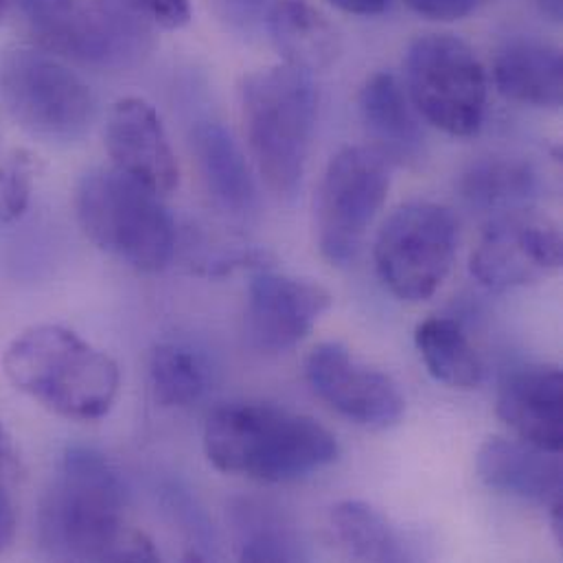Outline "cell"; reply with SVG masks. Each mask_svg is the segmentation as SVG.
I'll return each mask as SVG.
<instances>
[{
    "instance_id": "1",
    "label": "cell",
    "mask_w": 563,
    "mask_h": 563,
    "mask_svg": "<svg viewBox=\"0 0 563 563\" xmlns=\"http://www.w3.org/2000/svg\"><path fill=\"white\" fill-rule=\"evenodd\" d=\"M128 492L114 465L90 448L66 450L40 509V540L59 560L161 562L154 542L125 525Z\"/></svg>"
},
{
    "instance_id": "32",
    "label": "cell",
    "mask_w": 563,
    "mask_h": 563,
    "mask_svg": "<svg viewBox=\"0 0 563 563\" xmlns=\"http://www.w3.org/2000/svg\"><path fill=\"white\" fill-rule=\"evenodd\" d=\"M538 7L553 20H562L563 0H536Z\"/></svg>"
},
{
    "instance_id": "11",
    "label": "cell",
    "mask_w": 563,
    "mask_h": 563,
    "mask_svg": "<svg viewBox=\"0 0 563 563\" xmlns=\"http://www.w3.org/2000/svg\"><path fill=\"white\" fill-rule=\"evenodd\" d=\"M562 231L547 213L522 207L489 218L470 260L472 277L492 291L544 282L562 268Z\"/></svg>"
},
{
    "instance_id": "27",
    "label": "cell",
    "mask_w": 563,
    "mask_h": 563,
    "mask_svg": "<svg viewBox=\"0 0 563 563\" xmlns=\"http://www.w3.org/2000/svg\"><path fill=\"white\" fill-rule=\"evenodd\" d=\"M130 4L169 31L183 29L191 22V0H130Z\"/></svg>"
},
{
    "instance_id": "34",
    "label": "cell",
    "mask_w": 563,
    "mask_h": 563,
    "mask_svg": "<svg viewBox=\"0 0 563 563\" xmlns=\"http://www.w3.org/2000/svg\"><path fill=\"white\" fill-rule=\"evenodd\" d=\"M246 2V0H244ZM249 2H264V0H249Z\"/></svg>"
},
{
    "instance_id": "17",
    "label": "cell",
    "mask_w": 563,
    "mask_h": 563,
    "mask_svg": "<svg viewBox=\"0 0 563 563\" xmlns=\"http://www.w3.org/2000/svg\"><path fill=\"white\" fill-rule=\"evenodd\" d=\"M562 393L560 366H525L503 382L498 417L518 439L551 452H562Z\"/></svg>"
},
{
    "instance_id": "16",
    "label": "cell",
    "mask_w": 563,
    "mask_h": 563,
    "mask_svg": "<svg viewBox=\"0 0 563 563\" xmlns=\"http://www.w3.org/2000/svg\"><path fill=\"white\" fill-rule=\"evenodd\" d=\"M357 110L373 150L386 161L415 167L426 156V134L406 86L390 70H377L360 88Z\"/></svg>"
},
{
    "instance_id": "13",
    "label": "cell",
    "mask_w": 563,
    "mask_h": 563,
    "mask_svg": "<svg viewBox=\"0 0 563 563\" xmlns=\"http://www.w3.org/2000/svg\"><path fill=\"white\" fill-rule=\"evenodd\" d=\"M329 307L331 294L320 283L262 268L249 287V338L264 353H283L305 340Z\"/></svg>"
},
{
    "instance_id": "7",
    "label": "cell",
    "mask_w": 563,
    "mask_h": 563,
    "mask_svg": "<svg viewBox=\"0 0 563 563\" xmlns=\"http://www.w3.org/2000/svg\"><path fill=\"white\" fill-rule=\"evenodd\" d=\"M0 99L20 128L44 141H75L97 114L81 75L53 53L24 46L0 55Z\"/></svg>"
},
{
    "instance_id": "33",
    "label": "cell",
    "mask_w": 563,
    "mask_h": 563,
    "mask_svg": "<svg viewBox=\"0 0 563 563\" xmlns=\"http://www.w3.org/2000/svg\"><path fill=\"white\" fill-rule=\"evenodd\" d=\"M7 4H9V0H0V20H2L4 13H7Z\"/></svg>"
},
{
    "instance_id": "9",
    "label": "cell",
    "mask_w": 563,
    "mask_h": 563,
    "mask_svg": "<svg viewBox=\"0 0 563 563\" xmlns=\"http://www.w3.org/2000/svg\"><path fill=\"white\" fill-rule=\"evenodd\" d=\"M388 189V163L373 147L346 145L331 156L316 196V242L331 266L355 262Z\"/></svg>"
},
{
    "instance_id": "25",
    "label": "cell",
    "mask_w": 563,
    "mask_h": 563,
    "mask_svg": "<svg viewBox=\"0 0 563 563\" xmlns=\"http://www.w3.org/2000/svg\"><path fill=\"white\" fill-rule=\"evenodd\" d=\"M150 384L158 406H196L209 388V371L202 355L178 342H163L150 355Z\"/></svg>"
},
{
    "instance_id": "26",
    "label": "cell",
    "mask_w": 563,
    "mask_h": 563,
    "mask_svg": "<svg viewBox=\"0 0 563 563\" xmlns=\"http://www.w3.org/2000/svg\"><path fill=\"white\" fill-rule=\"evenodd\" d=\"M35 183V161L26 150H13L0 161V224L24 216Z\"/></svg>"
},
{
    "instance_id": "8",
    "label": "cell",
    "mask_w": 563,
    "mask_h": 563,
    "mask_svg": "<svg viewBox=\"0 0 563 563\" xmlns=\"http://www.w3.org/2000/svg\"><path fill=\"white\" fill-rule=\"evenodd\" d=\"M459 244V224L443 205L415 200L382 224L373 262L384 287L406 302L428 300L448 279Z\"/></svg>"
},
{
    "instance_id": "12",
    "label": "cell",
    "mask_w": 563,
    "mask_h": 563,
    "mask_svg": "<svg viewBox=\"0 0 563 563\" xmlns=\"http://www.w3.org/2000/svg\"><path fill=\"white\" fill-rule=\"evenodd\" d=\"M305 377L327 406L357 426L386 430L404 417L406 399L399 386L340 342L318 344L305 360Z\"/></svg>"
},
{
    "instance_id": "6",
    "label": "cell",
    "mask_w": 563,
    "mask_h": 563,
    "mask_svg": "<svg viewBox=\"0 0 563 563\" xmlns=\"http://www.w3.org/2000/svg\"><path fill=\"white\" fill-rule=\"evenodd\" d=\"M406 92L421 119L467 139L487 117L489 77L476 51L452 33L419 35L406 53Z\"/></svg>"
},
{
    "instance_id": "28",
    "label": "cell",
    "mask_w": 563,
    "mask_h": 563,
    "mask_svg": "<svg viewBox=\"0 0 563 563\" xmlns=\"http://www.w3.org/2000/svg\"><path fill=\"white\" fill-rule=\"evenodd\" d=\"M406 7L428 20L437 22H454L476 13L492 0H404Z\"/></svg>"
},
{
    "instance_id": "4",
    "label": "cell",
    "mask_w": 563,
    "mask_h": 563,
    "mask_svg": "<svg viewBox=\"0 0 563 563\" xmlns=\"http://www.w3.org/2000/svg\"><path fill=\"white\" fill-rule=\"evenodd\" d=\"M244 134L266 187L291 200L302 183L313 121L311 75L287 64L251 73L240 88Z\"/></svg>"
},
{
    "instance_id": "10",
    "label": "cell",
    "mask_w": 563,
    "mask_h": 563,
    "mask_svg": "<svg viewBox=\"0 0 563 563\" xmlns=\"http://www.w3.org/2000/svg\"><path fill=\"white\" fill-rule=\"evenodd\" d=\"M53 55L110 66L139 53L141 35L123 0H18Z\"/></svg>"
},
{
    "instance_id": "3",
    "label": "cell",
    "mask_w": 563,
    "mask_h": 563,
    "mask_svg": "<svg viewBox=\"0 0 563 563\" xmlns=\"http://www.w3.org/2000/svg\"><path fill=\"white\" fill-rule=\"evenodd\" d=\"M2 371L20 393L73 421L106 417L121 386L117 362L59 324H37L13 338Z\"/></svg>"
},
{
    "instance_id": "19",
    "label": "cell",
    "mask_w": 563,
    "mask_h": 563,
    "mask_svg": "<svg viewBox=\"0 0 563 563\" xmlns=\"http://www.w3.org/2000/svg\"><path fill=\"white\" fill-rule=\"evenodd\" d=\"M191 145L202 183L213 202L238 218L257 211V185L238 141L222 123H198Z\"/></svg>"
},
{
    "instance_id": "5",
    "label": "cell",
    "mask_w": 563,
    "mask_h": 563,
    "mask_svg": "<svg viewBox=\"0 0 563 563\" xmlns=\"http://www.w3.org/2000/svg\"><path fill=\"white\" fill-rule=\"evenodd\" d=\"M77 220L103 253L139 273H161L176 251V224L161 196L112 169H90L77 185Z\"/></svg>"
},
{
    "instance_id": "20",
    "label": "cell",
    "mask_w": 563,
    "mask_h": 563,
    "mask_svg": "<svg viewBox=\"0 0 563 563\" xmlns=\"http://www.w3.org/2000/svg\"><path fill=\"white\" fill-rule=\"evenodd\" d=\"M266 24L283 64L307 75L329 68L340 55L335 26L307 0H275Z\"/></svg>"
},
{
    "instance_id": "31",
    "label": "cell",
    "mask_w": 563,
    "mask_h": 563,
    "mask_svg": "<svg viewBox=\"0 0 563 563\" xmlns=\"http://www.w3.org/2000/svg\"><path fill=\"white\" fill-rule=\"evenodd\" d=\"M18 467V454L4 426L0 423V474H11Z\"/></svg>"
},
{
    "instance_id": "29",
    "label": "cell",
    "mask_w": 563,
    "mask_h": 563,
    "mask_svg": "<svg viewBox=\"0 0 563 563\" xmlns=\"http://www.w3.org/2000/svg\"><path fill=\"white\" fill-rule=\"evenodd\" d=\"M327 2H331L335 9H340L344 13L360 15V18L379 15L390 4V0H327Z\"/></svg>"
},
{
    "instance_id": "23",
    "label": "cell",
    "mask_w": 563,
    "mask_h": 563,
    "mask_svg": "<svg viewBox=\"0 0 563 563\" xmlns=\"http://www.w3.org/2000/svg\"><path fill=\"white\" fill-rule=\"evenodd\" d=\"M238 558L242 562H300L305 551L294 525L277 507L240 500L231 509Z\"/></svg>"
},
{
    "instance_id": "14",
    "label": "cell",
    "mask_w": 563,
    "mask_h": 563,
    "mask_svg": "<svg viewBox=\"0 0 563 563\" xmlns=\"http://www.w3.org/2000/svg\"><path fill=\"white\" fill-rule=\"evenodd\" d=\"M106 147L117 172L161 198L178 189L180 167L174 147L161 114L145 99L125 97L112 106L106 123Z\"/></svg>"
},
{
    "instance_id": "30",
    "label": "cell",
    "mask_w": 563,
    "mask_h": 563,
    "mask_svg": "<svg viewBox=\"0 0 563 563\" xmlns=\"http://www.w3.org/2000/svg\"><path fill=\"white\" fill-rule=\"evenodd\" d=\"M15 536V511L9 496L0 489V553L9 549Z\"/></svg>"
},
{
    "instance_id": "15",
    "label": "cell",
    "mask_w": 563,
    "mask_h": 563,
    "mask_svg": "<svg viewBox=\"0 0 563 563\" xmlns=\"http://www.w3.org/2000/svg\"><path fill=\"white\" fill-rule=\"evenodd\" d=\"M481 481L505 496L540 505L551 518L563 516L562 452L522 439H489L476 454Z\"/></svg>"
},
{
    "instance_id": "21",
    "label": "cell",
    "mask_w": 563,
    "mask_h": 563,
    "mask_svg": "<svg viewBox=\"0 0 563 563\" xmlns=\"http://www.w3.org/2000/svg\"><path fill=\"white\" fill-rule=\"evenodd\" d=\"M465 205L489 218L533 207L540 191L538 172L522 158L489 156L472 163L459 183Z\"/></svg>"
},
{
    "instance_id": "2",
    "label": "cell",
    "mask_w": 563,
    "mask_h": 563,
    "mask_svg": "<svg viewBox=\"0 0 563 563\" xmlns=\"http://www.w3.org/2000/svg\"><path fill=\"white\" fill-rule=\"evenodd\" d=\"M205 452L224 474L260 483H291L335 463L340 445L307 415L273 404L231 401L209 415Z\"/></svg>"
},
{
    "instance_id": "24",
    "label": "cell",
    "mask_w": 563,
    "mask_h": 563,
    "mask_svg": "<svg viewBox=\"0 0 563 563\" xmlns=\"http://www.w3.org/2000/svg\"><path fill=\"white\" fill-rule=\"evenodd\" d=\"M331 529L349 558L357 562H406V549L388 520L362 500H344L331 509Z\"/></svg>"
},
{
    "instance_id": "22",
    "label": "cell",
    "mask_w": 563,
    "mask_h": 563,
    "mask_svg": "<svg viewBox=\"0 0 563 563\" xmlns=\"http://www.w3.org/2000/svg\"><path fill=\"white\" fill-rule=\"evenodd\" d=\"M417 351L428 373L456 390H474L483 382V362L461 322L443 316L426 318L415 331Z\"/></svg>"
},
{
    "instance_id": "18",
    "label": "cell",
    "mask_w": 563,
    "mask_h": 563,
    "mask_svg": "<svg viewBox=\"0 0 563 563\" xmlns=\"http://www.w3.org/2000/svg\"><path fill=\"white\" fill-rule=\"evenodd\" d=\"M492 79L514 103L558 110L563 101L562 51L540 37H514L498 48Z\"/></svg>"
}]
</instances>
